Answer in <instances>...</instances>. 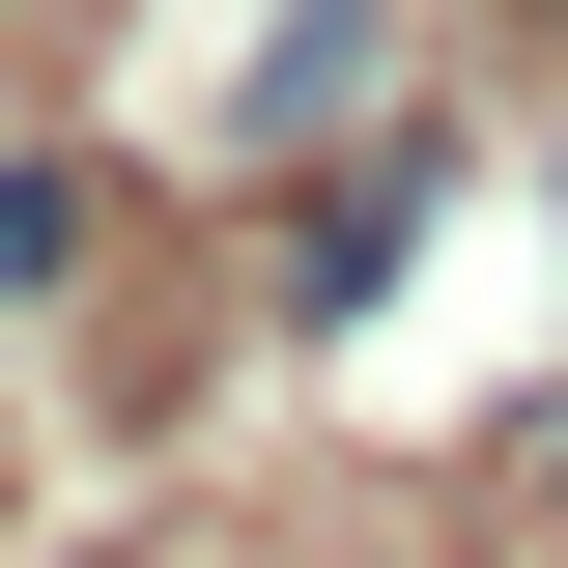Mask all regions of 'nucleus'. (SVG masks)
Returning a JSON list of instances; mask_svg holds the SVG:
<instances>
[{
  "instance_id": "f257e3e1",
  "label": "nucleus",
  "mask_w": 568,
  "mask_h": 568,
  "mask_svg": "<svg viewBox=\"0 0 568 568\" xmlns=\"http://www.w3.org/2000/svg\"><path fill=\"white\" fill-rule=\"evenodd\" d=\"M369 58H398V0H284V58H256V114H284V142H313V114H342V85H369Z\"/></svg>"
},
{
  "instance_id": "f03ea898",
  "label": "nucleus",
  "mask_w": 568,
  "mask_h": 568,
  "mask_svg": "<svg viewBox=\"0 0 568 568\" xmlns=\"http://www.w3.org/2000/svg\"><path fill=\"white\" fill-rule=\"evenodd\" d=\"M85 256V227H58V171H0V284H58Z\"/></svg>"
}]
</instances>
